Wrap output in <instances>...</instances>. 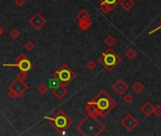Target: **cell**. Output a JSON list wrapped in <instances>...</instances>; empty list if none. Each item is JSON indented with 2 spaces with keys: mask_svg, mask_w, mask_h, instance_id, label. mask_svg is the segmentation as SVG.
<instances>
[{
  "mask_svg": "<svg viewBox=\"0 0 161 136\" xmlns=\"http://www.w3.org/2000/svg\"><path fill=\"white\" fill-rule=\"evenodd\" d=\"M25 48L27 49L28 51H32L34 49V44L31 41H29L25 45Z\"/></svg>",
  "mask_w": 161,
  "mask_h": 136,
  "instance_id": "cell-29",
  "label": "cell"
},
{
  "mask_svg": "<svg viewBox=\"0 0 161 136\" xmlns=\"http://www.w3.org/2000/svg\"><path fill=\"white\" fill-rule=\"evenodd\" d=\"M48 90H49V88L45 84H41L37 89V91L39 92V94H41V95H46L47 92H48Z\"/></svg>",
  "mask_w": 161,
  "mask_h": 136,
  "instance_id": "cell-21",
  "label": "cell"
},
{
  "mask_svg": "<svg viewBox=\"0 0 161 136\" xmlns=\"http://www.w3.org/2000/svg\"><path fill=\"white\" fill-rule=\"evenodd\" d=\"M161 29V21H160V23H159V25H158V27L157 28H155V29H154L152 31H150L149 32V35H151V34H153V33H154V32H157V30H159Z\"/></svg>",
  "mask_w": 161,
  "mask_h": 136,
  "instance_id": "cell-32",
  "label": "cell"
},
{
  "mask_svg": "<svg viewBox=\"0 0 161 136\" xmlns=\"http://www.w3.org/2000/svg\"><path fill=\"white\" fill-rule=\"evenodd\" d=\"M91 27V18L78 21V28L81 30H83V31L88 30Z\"/></svg>",
  "mask_w": 161,
  "mask_h": 136,
  "instance_id": "cell-13",
  "label": "cell"
},
{
  "mask_svg": "<svg viewBox=\"0 0 161 136\" xmlns=\"http://www.w3.org/2000/svg\"><path fill=\"white\" fill-rule=\"evenodd\" d=\"M104 43L107 46L108 48H111L112 46L116 44V39L111 35H108L107 37H106V39H104Z\"/></svg>",
  "mask_w": 161,
  "mask_h": 136,
  "instance_id": "cell-18",
  "label": "cell"
},
{
  "mask_svg": "<svg viewBox=\"0 0 161 136\" xmlns=\"http://www.w3.org/2000/svg\"><path fill=\"white\" fill-rule=\"evenodd\" d=\"M121 125L127 130L128 132H130L139 125V121L134 117L133 114L129 113L122 120Z\"/></svg>",
  "mask_w": 161,
  "mask_h": 136,
  "instance_id": "cell-6",
  "label": "cell"
},
{
  "mask_svg": "<svg viewBox=\"0 0 161 136\" xmlns=\"http://www.w3.org/2000/svg\"><path fill=\"white\" fill-rule=\"evenodd\" d=\"M96 66H97V64H96V62L94 61H92V60H91V61H89L86 64V67L88 68L89 70H91V71H93L96 68Z\"/></svg>",
  "mask_w": 161,
  "mask_h": 136,
  "instance_id": "cell-24",
  "label": "cell"
},
{
  "mask_svg": "<svg viewBox=\"0 0 161 136\" xmlns=\"http://www.w3.org/2000/svg\"><path fill=\"white\" fill-rule=\"evenodd\" d=\"M105 129V125L98 120L97 116L90 113L76 125V129L84 136H98Z\"/></svg>",
  "mask_w": 161,
  "mask_h": 136,
  "instance_id": "cell-2",
  "label": "cell"
},
{
  "mask_svg": "<svg viewBox=\"0 0 161 136\" xmlns=\"http://www.w3.org/2000/svg\"><path fill=\"white\" fill-rule=\"evenodd\" d=\"M66 85L67 84H64V83H60L59 86H58L57 88L52 90L53 95L58 99H62L67 95V94H68V89H67Z\"/></svg>",
  "mask_w": 161,
  "mask_h": 136,
  "instance_id": "cell-11",
  "label": "cell"
},
{
  "mask_svg": "<svg viewBox=\"0 0 161 136\" xmlns=\"http://www.w3.org/2000/svg\"><path fill=\"white\" fill-rule=\"evenodd\" d=\"M17 78H19V80L25 81V80L28 78V72H25V71H20V73L18 74L17 76Z\"/></svg>",
  "mask_w": 161,
  "mask_h": 136,
  "instance_id": "cell-28",
  "label": "cell"
},
{
  "mask_svg": "<svg viewBox=\"0 0 161 136\" xmlns=\"http://www.w3.org/2000/svg\"><path fill=\"white\" fill-rule=\"evenodd\" d=\"M100 3H102V2H106V3H107V4H110V5H112V6L115 8L116 6H118L119 4H120V2L122 1V0H98Z\"/></svg>",
  "mask_w": 161,
  "mask_h": 136,
  "instance_id": "cell-23",
  "label": "cell"
},
{
  "mask_svg": "<svg viewBox=\"0 0 161 136\" xmlns=\"http://www.w3.org/2000/svg\"><path fill=\"white\" fill-rule=\"evenodd\" d=\"M53 1H57V0H53Z\"/></svg>",
  "mask_w": 161,
  "mask_h": 136,
  "instance_id": "cell-34",
  "label": "cell"
},
{
  "mask_svg": "<svg viewBox=\"0 0 161 136\" xmlns=\"http://www.w3.org/2000/svg\"><path fill=\"white\" fill-rule=\"evenodd\" d=\"M117 106V102L105 90H101L86 105V112L98 117L105 118Z\"/></svg>",
  "mask_w": 161,
  "mask_h": 136,
  "instance_id": "cell-1",
  "label": "cell"
},
{
  "mask_svg": "<svg viewBox=\"0 0 161 136\" xmlns=\"http://www.w3.org/2000/svg\"><path fill=\"white\" fill-rule=\"evenodd\" d=\"M141 111L145 116L149 117V116H151L153 114V113H154V106L152 105L151 102L147 101L141 107Z\"/></svg>",
  "mask_w": 161,
  "mask_h": 136,
  "instance_id": "cell-12",
  "label": "cell"
},
{
  "mask_svg": "<svg viewBox=\"0 0 161 136\" xmlns=\"http://www.w3.org/2000/svg\"><path fill=\"white\" fill-rule=\"evenodd\" d=\"M120 5L124 10L129 12V10L133 9V7L135 6V2H134V0H122L120 2Z\"/></svg>",
  "mask_w": 161,
  "mask_h": 136,
  "instance_id": "cell-14",
  "label": "cell"
},
{
  "mask_svg": "<svg viewBox=\"0 0 161 136\" xmlns=\"http://www.w3.org/2000/svg\"><path fill=\"white\" fill-rule=\"evenodd\" d=\"M49 88L51 89V90H53V89H55V88H57L58 86H59L60 85V81L58 80L57 78H55V77H52L51 78H49Z\"/></svg>",
  "mask_w": 161,
  "mask_h": 136,
  "instance_id": "cell-20",
  "label": "cell"
},
{
  "mask_svg": "<svg viewBox=\"0 0 161 136\" xmlns=\"http://www.w3.org/2000/svg\"><path fill=\"white\" fill-rule=\"evenodd\" d=\"M4 32V29H2V27H0V36H1Z\"/></svg>",
  "mask_w": 161,
  "mask_h": 136,
  "instance_id": "cell-33",
  "label": "cell"
},
{
  "mask_svg": "<svg viewBox=\"0 0 161 136\" xmlns=\"http://www.w3.org/2000/svg\"><path fill=\"white\" fill-rule=\"evenodd\" d=\"M99 10L104 13H108V12H112V10H114V7L110 4H107L106 2H102L101 5H100V7H99Z\"/></svg>",
  "mask_w": 161,
  "mask_h": 136,
  "instance_id": "cell-16",
  "label": "cell"
},
{
  "mask_svg": "<svg viewBox=\"0 0 161 136\" xmlns=\"http://www.w3.org/2000/svg\"><path fill=\"white\" fill-rule=\"evenodd\" d=\"M75 73L67 64H62L53 75V77L57 78L61 83H64V84H68L73 80H75Z\"/></svg>",
  "mask_w": 161,
  "mask_h": 136,
  "instance_id": "cell-5",
  "label": "cell"
},
{
  "mask_svg": "<svg viewBox=\"0 0 161 136\" xmlns=\"http://www.w3.org/2000/svg\"><path fill=\"white\" fill-rule=\"evenodd\" d=\"M4 67H9V66H14V67H18L20 71H25V72H28L31 68L33 67L32 62H31L28 58L27 59H23L15 64H3Z\"/></svg>",
  "mask_w": 161,
  "mask_h": 136,
  "instance_id": "cell-9",
  "label": "cell"
},
{
  "mask_svg": "<svg viewBox=\"0 0 161 136\" xmlns=\"http://www.w3.org/2000/svg\"><path fill=\"white\" fill-rule=\"evenodd\" d=\"M125 56H126V58L128 60H130V61H133L137 58V56H138V52L137 50L135 49L134 48H129L126 51H125Z\"/></svg>",
  "mask_w": 161,
  "mask_h": 136,
  "instance_id": "cell-15",
  "label": "cell"
},
{
  "mask_svg": "<svg viewBox=\"0 0 161 136\" xmlns=\"http://www.w3.org/2000/svg\"><path fill=\"white\" fill-rule=\"evenodd\" d=\"M28 58V57L27 56H25V54H23V53H21V54H19V56L17 57V58L16 59H15V61H21V60H23V59H27Z\"/></svg>",
  "mask_w": 161,
  "mask_h": 136,
  "instance_id": "cell-31",
  "label": "cell"
},
{
  "mask_svg": "<svg viewBox=\"0 0 161 136\" xmlns=\"http://www.w3.org/2000/svg\"><path fill=\"white\" fill-rule=\"evenodd\" d=\"M14 3H15V5H16L17 7H22V6H24V5H25V0H15Z\"/></svg>",
  "mask_w": 161,
  "mask_h": 136,
  "instance_id": "cell-30",
  "label": "cell"
},
{
  "mask_svg": "<svg viewBox=\"0 0 161 136\" xmlns=\"http://www.w3.org/2000/svg\"><path fill=\"white\" fill-rule=\"evenodd\" d=\"M132 90L135 94H137V95H139V94H141L143 90H144V86L141 82L139 81H136L134 83V84L132 85Z\"/></svg>",
  "mask_w": 161,
  "mask_h": 136,
  "instance_id": "cell-17",
  "label": "cell"
},
{
  "mask_svg": "<svg viewBox=\"0 0 161 136\" xmlns=\"http://www.w3.org/2000/svg\"><path fill=\"white\" fill-rule=\"evenodd\" d=\"M8 96L12 99H16L21 97L17 92H15L14 90H12V89H9L8 90Z\"/></svg>",
  "mask_w": 161,
  "mask_h": 136,
  "instance_id": "cell-22",
  "label": "cell"
},
{
  "mask_svg": "<svg viewBox=\"0 0 161 136\" xmlns=\"http://www.w3.org/2000/svg\"><path fill=\"white\" fill-rule=\"evenodd\" d=\"M9 36H10V37H12V39L16 40V39L19 38V36H20V31H19L18 29H12V31L9 32Z\"/></svg>",
  "mask_w": 161,
  "mask_h": 136,
  "instance_id": "cell-25",
  "label": "cell"
},
{
  "mask_svg": "<svg viewBox=\"0 0 161 136\" xmlns=\"http://www.w3.org/2000/svg\"><path fill=\"white\" fill-rule=\"evenodd\" d=\"M44 119L49 121V123L58 130L59 132L67 129L73 124V120L67 116L66 113L62 111V110L58 111L55 113V116L52 117L44 116Z\"/></svg>",
  "mask_w": 161,
  "mask_h": 136,
  "instance_id": "cell-3",
  "label": "cell"
},
{
  "mask_svg": "<svg viewBox=\"0 0 161 136\" xmlns=\"http://www.w3.org/2000/svg\"><path fill=\"white\" fill-rule=\"evenodd\" d=\"M98 61L106 68L108 72L113 71L122 61L121 57L111 48L104 51L103 54L98 58Z\"/></svg>",
  "mask_w": 161,
  "mask_h": 136,
  "instance_id": "cell-4",
  "label": "cell"
},
{
  "mask_svg": "<svg viewBox=\"0 0 161 136\" xmlns=\"http://www.w3.org/2000/svg\"><path fill=\"white\" fill-rule=\"evenodd\" d=\"M28 23H29L31 26H32V27H33L35 29L40 30L46 23H47V20H46L41 13L37 12V13H35V14L33 15V16L29 19Z\"/></svg>",
  "mask_w": 161,
  "mask_h": 136,
  "instance_id": "cell-8",
  "label": "cell"
},
{
  "mask_svg": "<svg viewBox=\"0 0 161 136\" xmlns=\"http://www.w3.org/2000/svg\"><path fill=\"white\" fill-rule=\"evenodd\" d=\"M76 18L78 21H81V20H85V19H89L91 18V14L87 12L85 10H81L80 12L76 14Z\"/></svg>",
  "mask_w": 161,
  "mask_h": 136,
  "instance_id": "cell-19",
  "label": "cell"
},
{
  "mask_svg": "<svg viewBox=\"0 0 161 136\" xmlns=\"http://www.w3.org/2000/svg\"><path fill=\"white\" fill-rule=\"evenodd\" d=\"M112 88H113V90L115 91L119 96H122V95H123V94L128 90L129 86H128V84L123 80H122V78H119V80L113 84Z\"/></svg>",
  "mask_w": 161,
  "mask_h": 136,
  "instance_id": "cell-10",
  "label": "cell"
},
{
  "mask_svg": "<svg viewBox=\"0 0 161 136\" xmlns=\"http://www.w3.org/2000/svg\"><path fill=\"white\" fill-rule=\"evenodd\" d=\"M8 89H12V90H14L15 92H17L19 95L22 97L24 94L28 91V85L25 84V81L19 80V78H16V80H14L8 86Z\"/></svg>",
  "mask_w": 161,
  "mask_h": 136,
  "instance_id": "cell-7",
  "label": "cell"
},
{
  "mask_svg": "<svg viewBox=\"0 0 161 136\" xmlns=\"http://www.w3.org/2000/svg\"><path fill=\"white\" fill-rule=\"evenodd\" d=\"M133 100H134V97L131 95V94H126V95L123 97V101L125 102L126 104H130V103H132Z\"/></svg>",
  "mask_w": 161,
  "mask_h": 136,
  "instance_id": "cell-26",
  "label": "cell"
},
{
  "mask_svg": "<svg viewBox=\"0 0 161 136\" xmlns=\"http://www.w3.org/2000/svg\"><path fill=\"white\" fill-rule=\"evenodd\" d=\"M154 114L157 117H161V106L160 105H157L154 107Z\"/></svg>",
  "mask_w": 161,
  "mask_h": 136,
  "instance_id": "cell-27",
  "label": "cell"
}]
</instances>
